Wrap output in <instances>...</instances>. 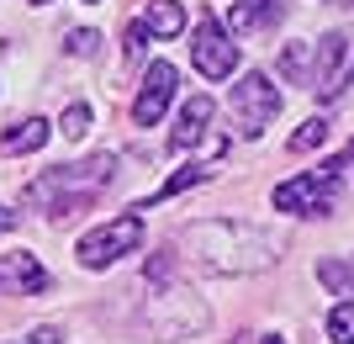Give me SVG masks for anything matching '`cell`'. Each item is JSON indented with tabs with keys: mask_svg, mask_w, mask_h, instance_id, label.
I'll return each mask as SVG.
<instances>
[{
	"mask_svg": "<svg viewBox=\"0 0 354 344\" xmlns=\"http://www.w3.org/2000/svg\"><path fill=\"white\" fill-rule=\"evenodd\" d=\"M185 244H191V260L207 270V275H249V270H265L270 260H275L265 233H254L249 223H233V217L191 228Z\"/></svg>",
	"mask_w": 354,
	"mask_h": 344,
	"instance_id": "cell-1",
	"label": "cell"
},
{
	"mask_svg": "<svg viewBox=\"0 0 354 344\" xmlns=\"http://www.w3.org/2000/svg\"><path fill=\"white\" fill-rule=\"evenodd\" d=\"M106 180H117V154H90L85 165H53L27 185V207L37 212H80L106 191Z\"/></svg>",
	"mask_w": 354,
	"mask_h": 344,
	"instance_id": "cell-2",
	"label": "cell"
},
{
	"mask_svg": "<svg viewBox=\"0 0 354 344\" xmlns=\"http://www.w3.org/2000/svg\"><path fill=\"white\" fill-rule=\"evenodd\" d=\"M339 175H344V159H328V165L307 170V175H291L275 185V207L291 212V217H323L339 196Z\"/></svg>",
	"mask_w": 354,
	"mask_h": 344,
	"instance_id": "cell-3",
	"label": "cell"
},
{
	"mask_svg": "<svg viewBox=\"0 0 354 344\" xmlns=\"http://www.w3.org/2000/svg\"><path fill=\"white\" fill-rule=\"evenodd\" d=\"M138 244H143V217H138V212H122V217H111V223L90 228L74 255H80L85 270H106V265H117L122 255H133Z\"/></svg>",
	"mask_w": 354,
	"mask_h": 344,
	"instance_id": "cell-4",
	"label": "cell"
},
{
	"mask_svg": "<svg viewBox=\"0 0 354 344\" xmlns=\"http://www.w3.org/2000/svg\"><path fill=\"white\" fill-rule=\"evenodd\" d=\"M275 117H281V85H270V75H243L233 85V122H238V133L259 138Z\"/></svg>",
	"mask_w": 354,
	"mask_h": 344,
	"instance_id": "cell-5",
	"label": "cell"
},
{
	"mask_svg": "<svg viewBox=\"0 0 354 344\" xmlns=\"http://www.w3.org/2000/svg\"><path fill=\"white\" fill-rule=\"evenodd\" d=\"M191 59H196V69H201L207 80H227L238 69V43H233V32L222 27L217 16H201V21H196Z\"/></svg>",
	"mask_w": 354,
	"mask_h": 344,
	"instance_id": "cell-6",
	"label": "cell"
},
{
	"mask_svg": "<svg viewBox=\"0 0 354 344\" xmlns=\"http://www.w3.org/2000/svg\"><path fill=\"white\" fill-rule=\"evenodd\" d=\"M169 101H175V69H169L164 59H153V64H148V75H143V85H138L133 122H138V127H153V122L169 111Z\"/></svg>",
	"mask_w": 354,
	"mask_h": 344,
	"instance_id": "cell-7",
	"label": "cell"
},
{
	"mask_svg": "<svg viewBox=\"0 0 354 344\" xmlns=\"http://www.w3.org/2000/svg\"><path fill=\"white\" fill-rule=\"evenodd\" d=\"M0 291H6V297H32V291H48V270L37 265V255H27V249L0 255Z\"/></svg>",
	"mask_w": 354,
	"mask_h": 344,
	"instance_id": "cell-8",
	"label": "cell"
},
{
	"mask_svg": "<svg viewBox=\"0 0 354 344\" xmlns=\"http://www.w3.org/2000/svg\"><path fill=\"white\" fill-rule=\"evenodd\" d=\"M212 117H217V106H212V96H191V101L180 106V127L169 133V149L175 154H191L201 138L212 133Z\"/></svg>",
	"mask_w": 354,
	"mask_h": 344,
	"instance_id": "cell-9",
	"label": "cell"
},
{
	"mask_svg": "<svg viewBox=\"0 0 354 344\" xmlns=\"http://www.w3.org/2000/svg\"><path fill=\"white\" fill-rule=\"evenodd\" d=\"M344 53H349V37H344V32H328L323 48H317V90H323V96H339L344 90V75H339Z\"/></svg>",
	"mask_w": 354,
	"mask_h": 344,
	"instance_id": "cell-10",
	"label": "cell"
},
{
	"mask_svg": "<svg viewBox=\"0 0 354 344\" xmlns=\"http://www.w3.org/2000/svg\"><path fill=\"white\" fill-rule=\"evenodd\" d=\"M48 143V122L43 117H27V122H11L6 138H0V149L6 154H37Z\"/></svg>",
	"mask_w": 354,
	"mask_h": 344,
	"instance_id": "cell-11",
	"label": "cell"
},
{
	"mask_svg": "<svg viewBox=\"0 0 354 344\" xmlns=\"http://www.w3.org/2000/svg\"><path fill=\"white\" fill-rule=\"evenodd\" d=\"M143 27L153 32V37H180V32H185V11H180V0H148Z\"/></svg>",
	"mask_w": 354,
	"mask_h": 344,
	"instance_id": "cell-12",
	"label": "cell"
},
{
	"mask_svg": "<svg viewBox=\"0 0 354 344\" xmlns=\"http://www.w3.org/2000/svg\"><path fill=\"white\" fill-rule=\"evenodd\" d=\"M286 11V0H233V32H249V27H259V21H275V16Z\"/></svg>",
	"mask_w": 354,
	"mask_h": 344,
	"instance_id": "cell-13",
	"label": "cell"
},
{
	"mask_svg": "<svg viewBox=\"0 0 354 344\" xmlns=\"http://www.w3.org/2000/svg\"><path fill=\"white\" fill-rule=\"evenodd\" d=\"M281 75L291 80V85H317V75H312V43H286Z\"/></svg>",
	"mask_w": 354,
	"mask_h": 344,
	"instance_id": "cell-14",
	"label": "cell"
},
{
	"mask_svg": "<svg viewBox=\"0 0 354 344\" xmlns=\"http://www.w3.org/2000/svg\"><path fill=\"white\" fill-rule=\"evenodd\" d=\"M328 143V117H307L301 127L291 133V154H307V149H323Z\"/></svg>",
	"mask_w": 354,
	"mask_h": 344,
	"instance_id": "cell-15",
	"label": "cell"
},
{
	"mask_svg": "<svg viewBox=\"0 0 354 344\" xmlns=\"http://www.w3.org/2000/svg\"><path fill=\"white\" fill-rule=\"evenodd\" d=\"M328 339L333 344H354V297H344L333 313H328Z\"/></svg>",
	"mask_w": 354,
	"mask_h": 344,
	"instance_id": "cell-16",
	"label": "cell"
},
{
	"mask_svg": "<svg viewBox=\"0 0 354 344\" xmlns=\"http://www.w3.org/2000/svg\"><path fill=\"white\" fill-rule=\"evenodd\" d=\"M201 180H207V170H201V165H185V170H175V175H169L159 191H153V201H169V196L191 191V185H201Z\"/></svg>",
	"mask_w": 354,
	"mask_h": 344,
	"instance_id": "cell-17",
	"label": "cell"
},
{
	"mask_svg": "<svg viewBox=\"0 0 354 344\" xmlns=\"http://www.w3.org/2000/svg\"><path fill=\"white\" fill-rule=\"evenodd\" d=\"M59 133L64 138H85L90 133V106L85 101H74V106H64V111H59Z\"/></svg>",
	"mask_w": 354,
	"mask_h": 344,
	"instance_id": "cell-18",
	"label": "cell"
},
{
	"mask_svg": "<svg viewBox=\"0 0 354 344\" xmlns=\"http://www.w3.org/2000/svg\"><path fill=\"white\" fill-rule=\"evenodd\" d=\"M69 53H80V59H95V53H101V37H95L90 27L69 32Z\"/></svg>",
	"mask_w": 354,
	"mask_h": 344,
	"instance_id": "cell-19",
	"label": "cell"
},
{
	"mask_svg": "<svg viewBox=\"0 0 354 344\" xmlns=\"http://www.w3.org/2000/svg\"><path fill=\"white\" fill-rule=\"evenodd\" d=\"M143 48H148V27H143V21H133L127 37H122V53H127V59H143Z\"/></svg>",
	"mask_w": 354,
	"mask_h": 344,
	"instance_id": "cell-20",
	"label": "cell"
},
{
	"mask_svg": "<svg viewBox=\"0 0 354 344\" xmlns=\"http://www.w3.org/2000/svg\"><path fill=\"white\" fill-rule=\"evenodd\" d=\"M64 334L59 329H32V334H21V339H11V344H59Z\"/></svg>",
	"mask_w": 354,
	"mask_h": 344,
	"instance_id": "cell-21",
	"label": "cell"
},
{
	"mask_svg": "<svg viewBox=\"0 0 354 344\" xmlns=\"http://www.w3.org/2000/svg\"><path fill=\"white\" fill-rule=\"evenodd\" d=\"M11 223H16V212H6V207H0V233H6Z\"/></svg>",
	"mask_w": 354,
	"mask_h": 344,
	"instance_id": "cell-22",
	"label": "cell"
},
{
	"mask_svg": "<svg viewBox=\"0 0 354 344\" xmlns=\"http://www.w3.org/2000/svg\"><path fill=\"white\" fill-rule=\"evenodd\" d=\"M259 344H286V339H281V334H265V339H259Z\"/></svg>",
	"mask_w": 354,
	"mask_h": 344,
	"instance_id": "cell-23",
	"label": "cell"
},
{
	"mask_svg": "<svg viewBox=\"0 0 354 344\" xmlns=\"http://www.w3.org/2000/svg\"><path fill=\"white\" fill-rule=\"evenodd\" d=\"M32 6H43V0H32Z\"/></svg>",
	"mask_w": 354,
	"mask_h": 344,
	"instance_id": "cell-24",
	"label": "cell"
}]
</instances>
